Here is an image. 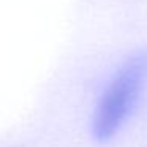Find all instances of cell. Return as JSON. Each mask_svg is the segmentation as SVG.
<instances>
[{
	"label": "cell",
	"instance_id": "cell-1",
	"mask_svg": "<svg viewBox=\"0 0 147 147\" xmlns=\"http://www.w3.org/2000/svg\"><path fill=\"white\" fill-rule=\"evenodd\" d=\"M147 86V49L130 54L105 84L90 117V133L98 142L114 138L134 112Z\"/></svg>",
	"mask_w": 147,
	"mask_h": 147
}]
</instances>
